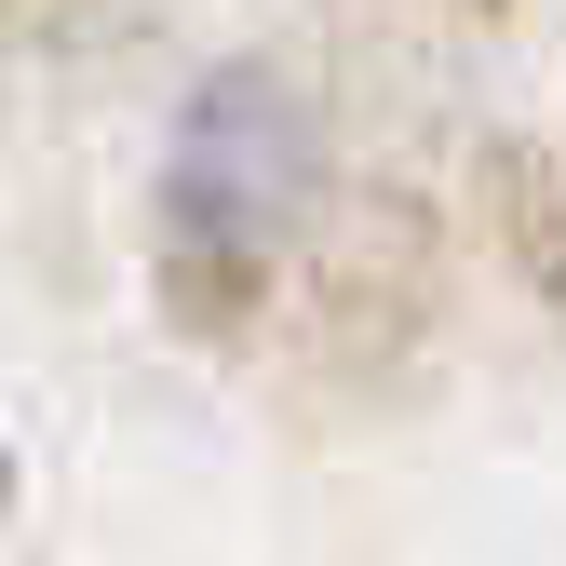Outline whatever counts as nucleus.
Listing matches in <instances>:
<instances>
[{
	"instance_id": "1",
	"label": "nucleus",
	"mask_w": 566,
	"mask_h": 566,
	"mask_svg": "<svg viewBox=\"0 0 566 566\" xmlns=\"http://www.w3.org/2000/svg\"><path fill=\"white\" fill-rule=\"evenodd\" d=\"M311 202V122L297 95L270 82V67H230V82H202L189 122H176V163H163V270L189 311H230L256 297L270 243L297 230Z\"/></svg>"
},
{
	"instance_id": "2",
	"label": "nucleus",
	"mask_w": 566,
	"mask_h": 566,
	"mask_svg": "<svg viewBox=\"0 0 566 566\" xmlns=\"http://www.w3.org/2000/svg\"><path fill=\"white\" fill-rule=\"evenodd\" d=\"M0 485H14V459H0Z\"/></svg>"
}]
</instances>
